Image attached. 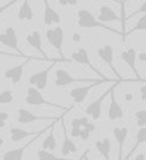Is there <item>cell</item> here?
Returning <instances> with one entry per match:
<instances>
[{
  "label": "cell",
  "mask_w": 146,
  "mask_h": 160,
  "mask_svg": "<svg viewBox=\"0 0 146 160\" xmlns=\"http://www.w3.org/2000/svg\"><path fill=\"white\" fill-rule=\"evenodd\" d=\"M37 158L38 159H53V158H56V155L52 153L51 150H45L41 148V149L37 152Z\"/></svg>",
  "instance_id": "obj_29"
},
{
  "label": "cell",
  "mask_w": 146,
  "mask_h": 160,
  "mask_svg": "<svg viewBox=\"0 0 146 160\" xmlns=\"http://www.w3.org/2000/svg\"><path fill=\"white\" fill-rule=\"evenodd\" d=\"M31 59H35V61H47V59H44V58L41 59V58H34V56L33 58H27L23 63L17 65V66H13V68H8V69L4 72V78L7 80H10L13 84H18V83L21 82V78H23V70H24L25 65H27Z\"/></svg>",
  "instance_id": "obj_12"
},
{
  "label": "cell",
  "mask_w": 146,
  "mask_h": 160,
  "mask_svg": "<svg viewBox=\"0 0 146 160\" xmlns=\"http://www.w3.org/2000/svg\"><path fill=\"white\" fill-rule=\"evenodd\" d=\"M17 14H18L20 21H33L34 20V10H33V6H31L30 0H23Z\"/></svg>",
  "instance_id": "obj_22"
},
{
  "label": "cell",
  "mask_w": 146,
  "mask_h": 160,
  "mask_svg": "<svg viewBox=\"0 0 146 160\" xmlns=\"http://www.w3.org/2000/svg\"><path fill=\"white\" fill-rule=\"evenodd\" d=\"M121 2H124V0H121Z\"/></svg>",
  "instance_id": "obj_47"
},
{
  "label": "cell",
  "mask_w": 146,
  "mask_h": 160,
  "mask_svg": "<svg viewBox=\"0 0 146 160\" xmlns=\"http://www.w3.org/2000/svg\"><path fill=\"white\" fill-rule=\"evenodd\" d=\"M61 121H62V127H63V143H62V148H61V152H62V156H69L70 153H76L77 152V146L76 143L72 141V139L68 136V131H66V127H65V122H63V117H61Z\"/></svg>",
  "instance_id": "obj_19"
},
{
  "label": "cell",
  "mask_w": 146,
  "mask_h": 160,
  "mask_svg": "<svg viewBox=\"0 0 146 160\" xmlns=\"http://www.w3.org/2000/svg\"><path fill=\"white\" fill-rule=\"evenodd\" d=\"M96 79H86V78H74V76L70 75L68 70L65 69H56L55 70V82L53 84L56 87H66L69 84H73V83H90L94 82Z\"/></svg>",
  "instance_id": "obj_3"
},
{
  "label": "cell",
  "mask_w": 146,
  "mask_h": 160,
  "mask_svg": "<svg viewBox=\"0 0 146 160\" xmlns=\"http://www.w3.org/2000/svg\"><path fill=\"white\" fill-rule=\"evenodd\" d=\"M49 127L44 128V129L38 131V132H30V131H25V129L18 128V127H11L10 128V139L13 142H20V141H23V139L28 138V136H35V135H38V133H45Z\"/></svg>",
  "instance_id": "obj_15"
},
{
  "label": "cell",
  "mask_w": 146,
  "mask_h": 160,
  "mask_svg": "<svg viewBox=\"0 0 146 160\" xmlns=\"http://www.w3.org/2000/svg\"><path fill=\"white\" fill-rule=\"evenodd\" d=\"M25 41H27V44L30 45L31 48L37 49L45 59H48L47 53H45L44 49H42V35H41V32H39V31H33L31 34H28V35L25 37Z\"/></svg>",
  "instance_id": "obj_18"
},
{
  "label": "cell",
  "mask_w": 146,
  "mask_h": 160,
  "mask_svg": "<svg viewBox=\"0 0 146 160\" xmlns=\"http://www.w3.org/2000/svg\"><path fill=\"white\" fill-rule=\"evenodd\" d=\"M136 125L138 127H145L146 125V110H139L135 112Z\"/></svg>",
  "instance_id": "obj_28"
},
{
  "label": "cell",
  "mask_w": 146,
  "mask_h": 160,
  "mask_svg": "<svg viewBox=\"0 0 146 160\" xmlns=\"http://www.w3.org/2000/svg\"><path fill=\"white\" fill-rule=\"evenodd\" d=\"M80 129H82V127H72V129H70V136H72V138H79Z\"/></svg>",
  "instance_id": "obj_34"
},
{
  "label": "cell",
  "mask_w": 146,
  "mask_h": 160,
  "mask_svg": "<svg viewBox=\"0 0 146 160\" xmlns=\"http://www.w3.org/2000/svg\"><path fill=\"white\" fill-rule=\"evenodd\" d=\"M56 61H58V59H55V61H53L52 63H51L49 66L47 68V69H42V70H39V72L31 75L30 79H28V83H30V86H35L38 90H45V88H47V84H48L49 72H51V69L53 68V65H55Z\"/></svg>",
  "instance_id": "obj_7"
},
{
  "label": "cell",
  "mask_w": 146,
  "mask_h": 160,
  "mask_svg": "<svg viewBox=\"0 0 146 160\" xmlns=\"http://www.w3.org/2000/svg\"><path fill=\"white\" fill-rule=\"evenodd\" d=\"M77 25H79L80 28H101V30L110 31V32H113V34H121L119 31L108 27V25H105L103 21H100L98 18H96V17L88 10H86V8H80V10L77 11Z\"/></svg>",
  "instance_id": "obj_1"
},
{
  "label": "cell",
  "mask_w": 146,
  "mask_h": 160,
  "mask_svg": "<svg viewBox=\"0 0 146 160\" xmlns=\"http://www.w3.org/2000/svg\"><path fill=\"white\" fill-rule=\"evenodd\" d=\"M0 55H3V56H13V58H23L21 55H14V53H10V52H4V51H0ZM24 59H27V58H24Z\"/></svg>",
  "instance_id": "obj_37"
},
{
  "label": "cell",
  "mask_w": 146,
  "mask_h": 160,
  "mask_svg": "<svg viewBox=\"0 0 146 160\" xmlns=\"http://www.w3.org/2000/svg\"><path fill=\"white\" fill-rule=\"evenodd\" d=\"M118 84V82L114 83L113 87H111V91H110V105H108V111H107V117L110 121H115V119H121L124 118V110H122V107L118 104V101H117L115 98V86Z\"/></svg>",
  "instance_id": "obj_11"
},
{
  "label": "cell",
  "mask_w": 146,
  "mask_h": 160,
  "mask_svg": "<svg viewBox=\"0 0 146 160\" xmlns=\"http://www.w3.org/2000/svg\"><path fill=\"white\" fill-rule=\"evenodd\" d=\"M97 55L110 68L111 72L117 76V79L121 80V76L118 75V72H117V69H115V65H114V48L111 47V45H103V47L97 48Z\"/></svg>",
  "instance_id": "obj_10"
},
{
  "label": "cell",
  "mask_w": 146,
  "mask_h": 160,
  "mask_svg": "<svg viewBox=\"0 0 146 160\" xmlns=\"http://www.w3.org/2000/svg\"><path fill=\"white\" fill-rule=\"evenodd\" d=\"M82 128H86L88 132H94V131H96V125H94L93 122H87V124H86L84 127H82Z\"/></svg>",
  "instance_id": "obj_36"
},
{
  "label": "cell",
  "mask_w": 146,
  "mask_h": 160,
  "mask_svg": "<svg viewBox=\"0 0 146 160\" xmlns=\"http://www.w3.org/2000/svg\"><path fill=\"white\" fill-rule=\"evenodd\" d=\"M141 13H143V14H146V0L143 3H142V6L138 8V10H135V11H132V13L129 14V16L127 17V18H129V17H133V16H136V14H141Z\"/></svg>",
  "instance_id": "obj_31"
},
{
  "label": "cell",
  "mask_w": 146,
  "mask_h": 160,
  "mask_svg": "<svg viewBox=\"0 0 146 160\" xmlns=\"http://www.w3.org/2000/svg\"><path fill=\"white\" fill-rule=\"evenodd\" d=\"M70 59H72L73 62H76V63L86 65V66H88L91 70L98 73V70H96V68H94L93 63L90 62V56H88V52L86 48H79L77 51H74L72 55H70Z\"/></svg>",
  "instance_id": "obj_16"
},
{
  "label": "cell",
  "mask_w": 146,
  "mask_h": 160,
  "mask_svg": "<svg viewBox=\"0 0 146 160\" xmlns=\"http://www.w3.org/2000/svg\"><path fill=\"white\" fill-rule=\"evenodd\" d=\"M0 44H3L4 47H8L11 49L17 51V53L23 55L24 58H30V56L24 55V53L20 51V47H18V37H17V32H16V28L14 27H7L4 30V32L0 34Z\"/></svg>",
  "instance_id": "obj_5"
},
{
  "label": "cell",
  "mask_w": 146,
  "mask_h": 160,
  "mask_svg": "<svg viewBox=\"0 0 146 160\" xmlns=\"http://www.w3.org/2000/svg\"><path fill=\"white\" fill-rule=\"evenodd\" d=\"M128 133H129V129L127 127H115L113 128V135L117 141V145H118V158H122V149H124L125 141L128 138Z\"/></svg>",
  "instance_id": "obj_17"
},
{
  "label": "cell",
  "mask_w": 146,
  "mask_h": 160,
  "mask_svg": "<svg viewBox=\"0 0 146 160\" xmlns=\"http://www.w3.org/2000/svg\"><path fill=\"white\" fill-rule=\"evenodd\" d=\"M44 2V24L47 27L52 24H61V16L53 7H51L48 0H42Z\"/></svg>",
  "instance_id": "obj_14"
},
{
  "label": "cell",
  "mask_w": 146,
  "mask_h": 160,
  "mask_svg": "<svg viewBox=\"0 0 146 160\" xmlns=\"http://www.w3.org/2000/svg\"><path fill=\"white\" fill-rule=\"evenodd\" d=\"M98 20L103 22H111V21H121V17L108 6H101L98 8Z\"/></svg>",
  "instance_id": "obj_21"
},
{
  "label": "cell",
  "mask_w": 146,
  "mask_h": 160,
  "mask_svg": "<svg viewBox=\"0 0 146 160\" xmlns=\"http://www.w3.org/2000/svg\"><path fill=\"white\" fill-rule=\"evenodd\" d=\"M143 143H146V125L145 127H139L138 133H136V142H135V145L131 148V152L125 156V159H129L131 156L135 153V150H138V148Z\"/></svg>",
  "instance_id": "obj_25"
},
{
  "label": "cell",
  "mask_w": 146,
  "mask_h": 160,
  "mask_svg": "<svg viewBox=\"0 0 146 160\" xmlns=\"http://www.w3.org/2000/svg\"><path fill=\"white\" fill-rule=\"evenodd\" d=\"M79 121H80V125H82V127H84V125L88 122V117H87V115H83V117H80V118H79Z\"/></svg>",
  "instance_id": "obj_38"
},
{
  "label": "cell",
  "mask_w": 146,
  "mask_h": 160,
  "mask_svg": "<svg viewBox=\"0 0 146 160\" xmlns=\"http://www.w3.org/2000/svg\"><path fill=\"white\" fill-rule=\"evenodd\" d=\"M17 2H18V0H8V2L6 3V4H2V6H0V16H2V14L4 13V11L7 10V8H10L11 6H14V4H16Z\"/></svg>",
  "instance_id": "obj_30"
},
{
  "label": "cell",
  "mask_w": 146,
  "mask_h": 160,
  "mask_svg": "<svg viewBox=\"0 0 146 160\" xmlns=\"http://www.w3.org/2000/svg\"><path fill=\"white\" fill-rule=\"evenodd\" d=\"M55 119H59L56 117H47V115H37V114L31 112L27 108H18L17 110V121L20 124H33V122L37 121H55Z\"/></svg>",
  "instance_id": "obj_8"
},
{
  "label": "cell",
  "mask_w": 146,
  "mask_h": 160,
  "mask_svg": "<svg viewBox=\"0 0 146 160\" xmlns=\"http://www.w3.org/2000/svg\"><path fill=\"white\" fill-rule=\"evenodd\" d=\"M41 135H44V133H38V135H35L33 139H31L28 143H25L24 146H21V148H17V149H11V150H8V152H6V153H3V156L2 158L3 159H6V160H8V159H13V160H20L23 158V155H24V152H25V149L27 148H30L31 146V143L33 142H35L37 141V138H39Z\"/></svg>",
  "instance_id": "obj_20"
},
{
  "label": "cell",
  "mask_w": 146,
  "mask_h": 160,
  "mask_svg": "<svg viewBox=\"0 0 146 160\" xmlns=\"http://www.w3.org/2000/svg\"><path fill=\"white\" fill-rule=\"evenodd\" d=\"M94 146H96L97 152H98L103 158L107 159V160L110 159V152H111V142H110V139L104 138V139H101V141H96Z\"/></svg>",
  "instance_id": "obj_24"
},
{
  "label": "cell",
  "mask_w": 146,
  "mask_h": 160,
  "mask_svg": "<svg viewBox=\"0 0 146 160\" xmlns=\"http://www.w3.org/2000/svg\"><path fill=\"white\" fill-rule=\"evenodd\" d=\"M77 2H79V0H68V4L69 6H76Z\"/></svg>",
  "instance_id": "obj_42"
},
{
  "label": "cell",
  "mask_w": 146,
  "mask_h": 160,
  "mask_svg": "<svg viewBox=\"0 0 146 160\" xmlns=\"http://www.w3.org/2000/svg\"><path fill=\"white\" fill-rule=\"evenodd\" d=\"M90 133H91V132H88L86 128H82V129H80L79 138L82 139V141H88V138H90Z\"/></svg>",
  "instance_id": "obj_32"
},
{
  "label": "cell",
  "mask_w": 146,
  "mask_h": 160,
  "mask_svg": "<svg viewBox=\"0 0 146 160\" xmlns=\"http://www.w3.org/2000/svg\"><path fill=\"white\" fill-rule=\"evenodd\" d=\"M45 35H47L48 42H49V44L52 45L56 51H58V53L61 55V58H65L63 52H62L63 39H65V34H63L62 27H59V25H58V27H55V28H48L47 32H45Z\"/></svg>",
  "instance_id": "obj_6"
},
{
  "label": "cell",
  "mask_w": 146,
  "mask_h": 160,
  "mask_svg": "<svg viewBox=\"0 0 146 160\" xmlns=\"http://www.w3.org/2000/svg\"><path fill=\"white\" fill-rule=\"evenodd\" d=\"M7 119H8V114L7 112H2V111H0V128H4L6 127Z\"/></svg>",
  "instance_id": "obj_33"
},
{
  "label": "cell",
  "mask_w": 146,
  "mask_h": 160,
  "mask_svg": "<svg viewBox=\"0 0 146 160\" xmlns=\"http://www.w3.org/2000/svg\"><path fill=\"white\" fill-rule=\"evenodd\" d=\"M138 58H139V61H141L142 63H145V62H146V52H141L138 55Z\"/></svg>",
  "instance_id": "obj_40"
},
{
  "label": "cell",
  "mask_w": 146,
  "mask_h": 160,
  "mask_svg": "<svg viewBox=\"0 0 146 160\" xmlns=\"http://www.w3.org/2000/svg\"><path fill=\"white\" fill-rule=\"evenodd\" d=\"M104 82H111V80H108V79H96L94 82H90L87 86H80V87H74L70 90V97H72V100H73V104H82L83 101L86 100V97H87V94H88V91L91 90V88L94 87V86H98V84H101V83H104Z\"/></svg>",
  "instance_id": "obj_4"
},
{
  "label": "cell",
  "mask_w": 146,
  "mask_h": 160,
  "mask_svg": "<svg viewBox=\"0 0 146 160\" xmlns=\"http://www.w3.org/2000/svg\"><path fill=\"white\" fill-rule=\"evenodd\" d=\"M72 39H73V42H80V41H82V35H80V34H77V32H74L72 35Z\"/></svg>",
  "instance_id": "obj_39"
},
{
  "label": "cell",
  "mask_w": 146,
  "mask_h": 160,
  "mask_svg": "<svg viewBox=\"0 0 146 160\" xmlns=\"http://www.w3.org/2000/svg\"><path fill=\"white\" fill-rule=\"evenodd\" d=\"M14 101V94L11 90H3L0 93V104H10Z\"/></svg>",
  "instance_id": "obj_27"
},
{
  "label": "cell",
  "mask_w": 146,
  "mask_h": 160,
  "mask_svg": "<svg viewBox=\"0 0 146 160\" xmlns=\"http://www.w3.org/2000/svg\"><path fill=\"white\" fill-rule=\"evenodd\" d=\"M4 145V139H3V136H0V146H3Z\"/></svg>",
  "instance_id": "obj_46"
},
{
  "label": "cell",
  "mask_w": 146,
  "mask_h": 160,
  "mask_svg": "<svg viewBox=\"0 0 146 160\" xmlns=\"http://www.w3.org/2000/svg\"><path fill=\"white\" fill-rule=\"evenodd\" d=\"M61 6H68V0H58Z\"/></svg>",
  "instance_id": "obj_44"
},
{
  "label": "cell",
  "mask_w": 146,
  "mask_h": 160,
  "mask_svg": "<svg viewBox=\"0 0 146 160\" xmlns=\"http://www.w3.org/2000/svg\"><path fill=\"white\" fill-rule=\"evenodd\" d=\"M125 100H127V101H132V100H133V96H132L131 93L125 94Z\"/></svg>",
  "instance_id": "obj_41"
},
{
  "label": "cell",
  "mask_w": 146,
  "mask_h": 160,
  "mask_svg": "<svg viewBox=\"0 0 146 160\" xmlns=\"http://www.w3.org/2000/svg\"><path fill=\"white\" fill-rule=\"evenodd\" d=\"M25 102H27L28 105H33V107H38V105H51V107L61 108V110H66V111H68V108L62 107V105H59V104H53V102H51V101H48V100H45V97L42 96L41 90H38L35 86H30V87L27 88Z\"/></svg>",
  "instance_id": "obj_2"
},
{
  "label": "cell",
  "mask_w": 146,
  "mask_h": 160,
  "mask_svg": "<svg viewBox=\"0 0 146 160\" xmlns=\"http://www.w3.org/2000/svg\"><path fill=\"white\" fill-rule=\"evenodd\" d=\"M56 122H58V119H55V121L51 124L49 132H48V135L45 136L44 141H42V149L51 150V152H53V150L56 149V139H55V124Z\"/></svg>",
  "instance_id": "obj_23"
},
{
  "label": "cell",
  "mask_w": 146,
  "mask_h": 160,
  "mask_svg": "<svg viewBox=\"0 0 146 160\" xmlns=\"http://www.w3.org/2000/svg\"><path fill=\"white\" fill-rule=\"evenodd\" d=\"M146 158V155H145V153H141V155H138V156H136V159H145Z\"/></svg>",
  "instance_id": "obj_45"
},
{
  "label": "cell",
  "mask_w": 146,
  "mask_h": 160,
  "mask_svg": "<svg viewBox=\"0 0 146 160\" xmlns=\"http://www.w3.org/2000/svg\"><path fill=\"white\" fill-rule=\"evenodd\" d=\"M139 96H141L142 101H146V84H142L139 88Z\"/></svg>",
  "instance_id": "obj_35"
},
{
  "label": "cell",
  "mask_w": 146,
  "mask_h": 160,
  "mask_svg": "<svg viewBox=\"0 0 146 160\" xmlns=\"http://www.w3.org/2000/svg\"><path fill=\"white\" fill-rule=\"evenodd\" d=\"M119 82L118 80H115V83ZM113 87V86H111ZM111 87L108 88L107 91H104V93L101 94V96L98 97V98H96L93 102H90V104L87 105V108L84 110V114L86 115H90L93 119H98L100 117H101V110H103V102H104V100L107 98L108 96H110V91H111Z\"/></svg>",
  "instance_id": "obj_9"
},
{
  "label": "cell",
  "mask_w": 146,
  "mask_h": 160,
  "mask_svg": "<svg viewBox=\"0 0 146 160\" xmlns=\"http://www.w3.org/2000/svg\"><path fill=\"white\" fill-rule=\"evenodd\" d=\"M145 41H146V38H145Z\"/></svg>",
  "instance_id": "obj_48"
},
{
  "label": "cell",
  "mask_w": 146,
  "mask_h": 160,
  "mask_svg": "<svg viewBox=\"0 0 146 160\" xmlns=\"http://www.w3.org/2000/svg\"><path fill=\"white\" fill-rule=\"evenodd\" d=\"M121 59L125 62V63L129 66V69L133 72V75L136 76V80L138 82H145V80H142V78L139 76V73H138V69H136V51H135V48H128V49H125V51H122L121 53Z\"/></svg>",
  "instance_id": "obj_13"
},
{
  "label": "cell",
  "mask_w": 146,
  "mask_h": 160,
  "mask_svg": "<svg viewBox=\"0 0 146 160\" xmlns=\"http://www.w3.org/2000/svg\"><path fill=\"white\" fill-rule=\"evenodd\" d=\"M88 152H90V150H88V149H86V152L83 153L82 156H80V159H84V158H87V156H88Z\"/></svg>",
  "instance_id": "obj_43"
},
{
  "label": "cell",
  "mask_w": 146,
  "mask_h": 160,
  "mask_svg": "<svg viewBox=\"0 0 146 160\" xmlns=\"http://www.w3.org/2000/svg\"><path fill=\"white\" fill-rule=\"evenodd\" d=\"M145 30H146V14H143V16L136 21L135 27H133L132 30H129L128 32H125V38H127L128 35H131L132 32H136V31H145Z\"/></svg>",
  "instance_id": "obj_26"
}]
</instances>
